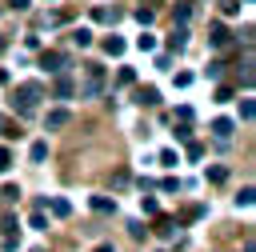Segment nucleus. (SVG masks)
<instances>
[{
  "mask_svg": "<svg viewBox=\"0 0 256 252\" xmlns=\"http://www.w3.org/2000/svg\"><path fill=\"white\" fill-rule=\"evenodd\" d=\"M40 100H44V84H40V80H24V84L12 88V108H16V116H32Z\"/></svg>",
  "mask_w": 256,
  "mask_h": 252,
  "instance_id": "1",
  "label": "nucleus"
},
{
  "mask_svg": "<svg viewBox=\"0 0 256 252\" xmlns=\"http://www.w3.org/2000/svg\"><path fill=\"white\" fill-rule=\"evenodd\" d=\"M88 68V80L80 84V96H100L104 92V68L100 64H84Z\"/></svg>",
  "mask_w": 256,
  "mask_h": 252,
  "instance_id": "2",
  "label": "nucleus"
},
{
  "mask_svg": "<svg viewBox=\"0 0 256 252\" xmlns=\"http://www.w3.org/2000/svg\"><path fill=\"white\" fill-rule=\"evenodd\" d=\"M40 68H48V72H64V68H68V56H64V52H44V56H40Z\"/></svg>",
  "mask_w": 256,
  "mask_h": 252,
  "instance_id": "3",
  "label": "nucleus"
},
{
  "mask_svg": "<svg viewBox=\"0 0 256 252\" xmlns=\"http://www.w3.org/2000/svg\"><path fill=\"white\" fill-rule=\"evenodd\" d=\"M68 124H72V112H64V108H56V112H48V116H44V128H48V132L68 128Z\"/></svg>",
  "mask_w": 256,
  "mask_h": 252,
  "instance_id": "4",
  "label": "nucleus"
},
{
  "mask_svg": "<svg viewBox=\"0 0 256 252\" xmlns=\"http://www.w3.org/2000/svg\"><path fill=\"white\" fill-rule=\"evenodd\" d=\"M168 48H172V52H184V48H188V24H176V28H172Z\"/></svg>",
  "mask_w": 256,
  "mask_h": 252,
  "instance_id": "5",
  "label": "nucleus"
},
{
  "mask_svg": "<svg viewBox=\"0 0 256 252\" xmlns=\"http://www.w3.org/2000/svg\"><path fill=\"white\" fill-rule=\"evenodd\" d=\"M72 92H76V84H72V80H68L64 72H56V84H52V96H56V100H68Z\"/></svg>",
  "mask_w": 256,
  "mask_h": 252,
  "instance_id": "6",
  "label": "nucleus"
},
{
  "mask_svg": "<svg viewBox=\"0 0 256 252\" xmlns=\"http://www.w3.org/2000/svg\"><path fill=\"white\" fill-rule=\"evenodd\" d=\"M0 232H4V248H16V216H0Z\"/></svg>",
  "mask_w": 256,
  "mask_h": 252,
  "instance_id": "7",
  "label": "nucleus"
},
{
  "mask_svg": "<svg viewBox=\"0 0 256 252\" xmlns=\"http://www.w3.org/2000/svg\"><path fill=\"white\" fill-rule=\"evenodd\" d=\"M228 40H232V36H228L224 24H212V28H208V44H212V48H224Z\"/></svg>",
  "mask_w": 256,
  "mask_h": 252,
  "instance_id": "8",
  "label": "nucleus"
},
{
  "mask_svg": "<svg viewBox=\"0 0 256 252\" xmlns=\"http://www.w3.org/2000/svg\"><path fill=\"white\" fill-rule=\"evenodd\" d=\"M136 104H144V108H156V104H160V92L148 84V88H140V92H136Z\"/></svg>",
  "mask_w": 256,
  "mask_h": 252,
  "instance_id": "9",
  "label": "nucleus"
},
{
  "mask_svg": "<svg viewBox=\"0 0 256 252\" xmlns=\"http://www.w3.org/2000/svg\"><path fill=\"white\" fill-rule=\"evenodd\" d=\"M92 212L112 216V212H116V200H112V196H92Z\"/></svg>",
  "mask_w": 256,
  "mask_h": 252,
  "instance_id": "10",
  "label": "nucleus"
},
{
  "mask_svg": "<svg viewBox=\"0 0 256 252\" xmlns=\"http://www.w3.org/2000/svg\"><path fill=\"white\" fill-rule=\"evenodd\" d=\"M44 208H52V216H60V220H64V216H72V204H68V200H60V196H56V200H44Z\"/></svg>",
  "mask_w": 256,
  "mask_h": 252,
  "instance_id": "11",
  "label": "nucleus"
},
{
  "mask_svg": "<svg viewBox=\"0 0 256 252\" xmlns=\"http://www.w3.org/2000/svg\"><path fill=\"white\" fill-rule=\"evenodd\" d=\"M232 128H236V124H232L228 116H220V120H212V132H216L220 140H228V136H232Z\"/></svg>",
  "mask_w": 256,
  "mask_h": 252,
  "instance_id": "12",
  "label": "nucleus"
},
{
  "mask_svg": "<svg viewBox=\"0 0 256 252\" xmlns=\"http://www.w3.org/2000/svg\"><path fill=\"white\" fill-rule=\"evenodd\" d=\"M72 44L88 48V44H92V28H72Z\"/></svg>",
  "mask_w": 256,
  "mask_h": 252,
  "instance_id": "13",
  "label": "nucleus"
},
{
  "mask_svg": "<svg viewBox=\"0 0 256 252\" xmlns=\"http://www.w3.org/2000/svg\"><path fill=\"white\" fill-rule=\"evenodd\" d=\"M104 52H108V56H124V40H120V36H108V40H104Z\"/></svg>",
  "mask_w": 256,
  "mask_h": 252,
  "instance_id": "14",
  "label": "nucleus"
},
{
  "mask_svg": "<svg viewBox=\"0 0 256 252\" xmlns=\"http://www.w3.org/2000/svg\"><path fill=\"white\" fill-rule=\"evenodd\" d=\"M136 48H140V52H152V48H156V36H152V32H140V36H136Z\"/></svg>",
  "mask_w": 256,
  "mask_h": 252,
  "instance_id": "15",
  "label": "nucleus"
},
{
  "mask_svg": "<svg viewBox=\"0 0 256 252\" xmlns=\"http://www.w3.org/2000/svg\"><path fill=\"white\" fill-rule=\"evenodd\" d=\"M256 116V104H252V96H244L240 100V120H252Z\"/></svg>",
  "mask_w": 256,
  "mask_h": 252,
  "instance_id": "16",
  "label": "nucleus"
},
{
  "mask_svg": "<svg viewBox=\"0 0 256 252\" xmlns=\"http://www.w3.org/2000/svg\"><path fill=\"white\" fill-rule=\"evenodd\" d=\"M16 196H20V188H16V184H4V188H0V204H12Z\"/></svg>",
  "mask_w": 256,
  "mask_h": 252,
  "instance_id": "17",
  "label": "nucleus"
},
{
  "mask_svg": "<svg viewBox=\"0 0 256 252\" xmlns=\"http://www.w3.org/2000/svg\"><path fill=\"white\" fill-rule=\"evenodd\" d=\"M188 16H192V4H188V0H180V4H176V20H180V24H188Z\"/></svg>",
  "mask_w": 256,
  "mask_h": 252,
  "instance_id": "18",
  "label": "nucleus"
},
{
  "mask_svg": "<svg viewBox=\"0 0 256 252\" xmlns=\"http://www.w3.org/2000/svg\"><path fill=\"white\" fill-rule=\"evenodd\" d=\"M44 156H48V144H44V140H36V144H32V160H36V164H40V160H44Z\"/></svg>",
  "mask_w": 256,
  "mask_h": 252,
  "instance_id": "19",
  "label": "nucleus"
},
{
  "mask_svg": "<svg viewBox=\"0 0 256 252\" xmlns=\"http://www.w3.org/2000/svg\"><path fill=\"white\" fill-rule=\"evenodd\" d=\"M140 208H144V212H148V216H156V212H160V204H156V200H152V196H140Z\"/></svg>",
  "mask_w": 256,
  "mask_h": 252,
  "instance_id": "20",
  "label": "nucleus"
},
{
  "mask_svg": "<svg viewBox=\"0 0 256 252\" xmlns=\"http://www.w3.org/2000/svg\"><path fill=\"white\" fill-rule=\"evenodd\" d=\"M176 140H184V144H188V140H192V128H188V120H184V124H180V128H176Z\"/></svg>",
  "mask_w": 256,
  "mask_h": 252,
  "instance_id": "21",
  "label": "nucleus"
},
{
  "mask_svg": "<svg viewBox=\"0 0 256 252\" xmlns=\"http://www.w3.org/2000/svg\"><path fill=\"white\" fill-rule=\"evenodd\" d=\"M252 196H256V192H252V188H244V192L236 196V204H240V208H248V204H252Z\"/></svg>",
  "mask_w": 256,
  "mask_h": 252,
  "instance_id": "22",
  "label": "nucleus"
},
{
  "mask_svg": "<svg viewBox=\"0 0 256 252\" xmlns=\"http://www.w3.org/2000/svg\"><path fill=\"white\" fill-rule=\"evenodd\" d=\"M28 224H32V228H44V224H48V220H44V208H36V212H32V220H28Z\"/></svg>",
  "mask_w": 256,
  "mask_h": 252,
  "instance_id": "23",
  "label": "nucleus"
},
{
  "mask_svg": "<svg viewBox=\"0 0 256 252\" xmlns=\"http://www.w3.org/2000/svg\"><path fill=\"white\" fill-rule=\"evenodd\" d=\"M8 168H12V152H8V148H0V172H8Z\"/></svg>",
  "mask_w": 256,
  "mask_h": 252,
  "instance_id": "24",
  "label": "nucleus"
},
{
  "mask_svg": "<svg viewBox=\"0 0 256 252\" xmlns=\"http://www.w3.org/2000/svg\"><path fill=\"white\" fill-rule=\"evenodd\" d=\"M136 20L140 24H152V8H136Z\"/></svg>",
  "mask_w": 256,
  "mask_h": 252,
  "instance_id": "25",
  "label": "nucleus"
},
{
  "mask_svg": "<svg viewBox=\"0 0 256 252\" xmlns=\"http://www.w3.org/2000/svg\"><path fill=\"white\" fill-rule=\"evenodd\" d=\"M220 72H224V64H220V60H212V64H208V76H212V80H220Z\"/></svg>",
  "mask_w": 256,
  "mask_h": 252,
  "instance_id": "26",
  "label": "nucleus"
},
{
  "mask_svg": "<svg viewBox=\"0 0 256 252\" xmlns=\"http://www.w3.org/2000/svg\"><path fill=\"white\" fill-rule=\"evenodd\" d=\"M28 4H32V0H8V8H12V12H28Z\"/></svg>",
  "mask_w": 256,
  "mask_h": 252,
  "instance_id": "27",
  "label": "nucleus"
},
{
  "mask_svg": "<svg viewBox=\"0 0 256 252\" xmlns=\"http://www.w3.org/2000/svg\"><path fill=\"white\" fill-rule=\"evenodd\" d=\"M96 252H116V248H112V244H100V248H96Z\"/></svg>",
  "mask_w": 256,
  "mask_h": 252,
  "instance_id": "28",
  "label": "nucleus"
},
{
  "mask_svg": "<svg viewBox=\"0 0 256 252\" xmlns=\"http://www.w3.org/2000/svg\"><path fill=\"white\" fill-rule=\"evenodd\" d=\"M4 48H8V40H4V32H0V56H4Z\"/></svg>",
  "mask_w": 256,
  "mask_h": 252,
  "instance_id": "29",
  "label": "nucleus"
},
{
  "mask_svg": "<svg viewBox=\"0 0 256 252\" xmlns=\"http://www.w3.org/2000/svg\"><path fill=\"white\" fill-rule=\"evenodd\" d=\"M32 252H40V248H32Z\"/></svg>",
  "mask_w": 256,
  "mask_h": 252,
  "instance_id": "30",
  "label": "nucleus"
},
{
  "mask_svg": "<svg viewBox=\"0 0 256 252\" xmlns=\"http://www.w3.org/2000/svg\"><path fill=\"white\" fill-rule=\"evenodd\" d=\"M244 4H252V0H244Z\"/></svg>",
  "mask_w": 256,
  "mask_h": 252,
  "instance_id": "31",
  "label": "nucleus"
}]
</instances>
